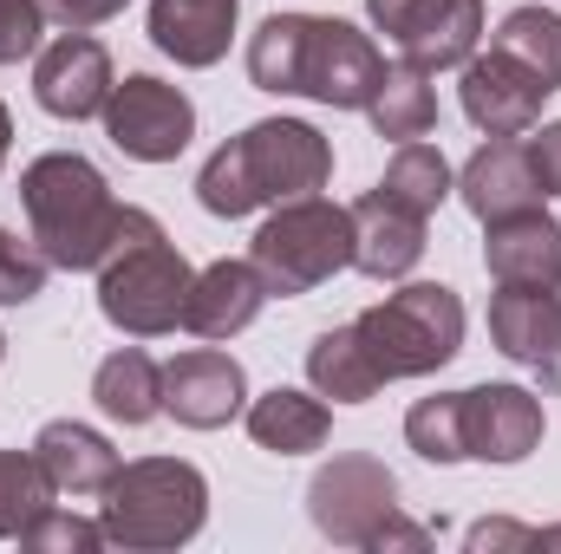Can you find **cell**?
I'll list each match as a JSON object with an SVG mask.
<instances>
[{
	"label": "cell",
	"instance_id": "cell-1",
	"mask_svg": "<svg viewBox=\"0 0 561 554\" xmlns=\"http://www.w3.org/2000/svg\"><path fill=\"white\" fill-rule=\"evenodd\" d=\"M20 209H26V229H33V249L66 268V275H99L118 249L163 235V222L138 209V203H118L105 170L79 150H46L20 170Z\"/></svg>",
	"mask_w": 561,
	"mask_h": 554
},
{
	"label": "cell",
	"instance_id": "cell-2",
	"mask_svg": "<svg viewBox=\"0 0 561 554\" xmlns=\"http://www.w3.org/2000/svg\"><path fill=\"white\" fill-rule=\"evenodd\" d=\"M333 176V143L320 138L307 118H262L242 138H229L196 176V203L209 216H249L262 203H294L327 189Z\"/></svg>",
	"mask_w": 561,
	"mask_h": 554
},
{
	"label": "cell",
	"instance_id": "cell-3",
	"mask_svg": "<svg viewBox=\"0 0 561 554\" xmlns=\"http://www.w3.org/2000/svg\"><path fill=\"white\" fill-rule=\"evenodd\" d=\"M99 522H105V542H118V549L138 554L183 549L209 522V483L183 457H138L112 476Z\"/></svg>",
	"mask_w": 561,
	"mask_h": 554
},
{
	"label": "cell",
	"instance_id": "cell-4",
	"mask_svg": "<svg viewBox=\"0 0 561 554\" xmlns=\"http://www.w3.org/2000/svg\"><path fill=\"white\" fill-rule=\"evenodd\" d=\"M366 359L379 366V379H431L463 353V300L444 280H412L399 293H386L379 307H366L353 320Z\"/></svg>",
	"mask_w": 561,
	"mask_h": 554
},
{
	"label": "cell",
	"instance_id": "cell-5",
	"mask_svg": "<svg viewBox=\"0 0 561 554\" xmlns=\"http://www.w3.org/2000/svg\"><path fill=\"white\" fill-rule=\"evenodd\" d=\"M249 262H255V275L268 287V300L313 293L320 280H333L340 268H353V209L327 203L320 189L280 203L275 216L255 229Z\"/></svg>",
	"mask_w": 561,
	"mask_h": 554
},
{
	"label": "cell",
	"instance_id": "cell-6",
	"mask_svg": "<svg viewBox=\"0 0 561 554\" xmlns=\"http://www.w3.org/2000/svg\"><path fill=\"white\" fill-rule=\"evenodd\" d=\"M190 262L170 249V235H150L118 249L99 268V313L131 333V339H157L170 326H183V300H190Z\"/></svg>",
	"mask_w": 561,
	"mask_h": 554
},
{
	"label": "cell",
	"instance_id": "cell-7",
	"mask_svg": "<svg viewBox=\"0 0 561 554\" xmlns=\"http://www.w3.org/2000/svg\"><path fill=\"white\" fill-rule=\"evenodd\" d=\"M307 516H313V529H320L327 542H340V549H373L379 529L399 516V476H392L379 457L346 450V457H333V463L313 470V483H307Z\"/></svg>",
	"mask_w": 561,
	"mask_h": 554
},
{
	"label": "cell",
	"instance_id": "cell-8",
	"mask_svg": "<svg viewBox=\"0 0 561 554\" xmlns=\"http://www.w3.org/2000/svg\"><path fill=\"white\" fill-rule=\"evenodd\" d=\"M379 79H386V59H379V46L353 20L307 13L294 99H313V105H333V112H366L373 92H379Z\"/></svg>",
	"mask_w": 561,
	"mask_h": 554
},
{
	"label": "cell",
	"instance_id": "cell-9",
	"mask_svg": "<svg viewBox=\"0 0 561 554\" xmlns=\"http://www.w3.org/2000/svg\"><path fill=\"white\" fill-rule=\"evenodd\" d=\"M105 138L118 143L131 163H176L190 150V138H196V105L176 85H163L150 72H131L105 99Z\"/></svg>",
	"mask_w": 561,
	"mask_h": 554
},
{
	"label": "cell",
	"instance_id": "cell-10",
	"mask_svg": "<svg viewBox=\"0 0 561 554\" xmlns=\"http://www.w3.org/2000/svg\"><path fill=\"white\" fill-rule=\"evenodd\" d=\"M373 26L399 39L419 72L463 66L483 39V0H366Z\"/></svg>",
	"mask_w": 561,
	"mask_h": 554
},
{
	"label": "cell",
	"instance_id": "cell-11",
	"mask_svg": "<svg viewBox=\"0 0 561 554\" xmlns=\"http://www.w3.org/2000/svg\"><path fill=\"white\" fill-rule=\"evenodd\" d=\"M112 53L92 39V33H59L53 46H39V66H33V99L39 112L79 125V118H105V99H112Z\"/></svg>",
	"mask_w": 561,
	"mask_h": 554
},
{
	"label": "cell",
	"instance_id": "cell-12",
	"mask_svg": "<svg viewBox=\"0 0 561 554\" xmlns=\"http://www.w3.org/2000/svg\"><path fill=\"white\" fill-rule=\"evenodd\" d=\"M457 99H463V118L483 131V138H523L536 118H542V99H549V85L536 79V72H523L510 53H470L463 59V85H457Z\"/></svg>",
	"mask_w": 561,
	"mask_h": 554
},
{
	"label": "cell",
	"instance_id": "cell-13",
	"mask_svg": "<svg viewBox=\"0 0 561 554\" xmlns=\"http://www.w3.org/2000/svg\"><path fill=\"white\" fill-rule=\"evenodd\" d=\"M242 405H249V379L229 353L196 346L163 366V412L183 430H222L229 417H242Z\"/></svg>",
	"mask_w": 561,
	"mask_h": 554
},
{
	"label": "cell",
	"instance_id": "cell-14",
	"mask_svg": "<svg viewBox=\"0 0 561 554\" xmlns=\"http://www.w3.org/2000/svg\"><path fill=\"white\" fill-rule=\"evenodd\" d=\"M549 417L542 399L523 385H470L463 392V450L477 463H523L542 443Z\"/></svg>",
	"mask_w": 561,
	"mask_h": 554
},
{
	"label": "cell",
	"instance_id": "cell-15",
	"mask_svg": "<svg viewBox=\"0 0 561 554\" xmlns=\"http://www.w3.org/2000/svg\"><path fill=\"white\" fill-rule=\"evenodd\" d=\"M490 339L503 359L549 372V385H561V293L556 287H503L490 293Z\"/></svg>",
	"mask_w": 561,
	"mask_h": 554
},
{
	"label": "cell",
	"instance_id": "cell-16",
	"mask_svg": "<svg viewBox=\"0 0 561 554\" xmlns=\"http://www.w3.org/2000/svg\"><path fill=\"white\" fill-rule=\"evenodd\" d=\"M424 222L419 209H405L399 196L373 189L353 203V268L366 280H405L424 262Z\"/></svg>",
	"mask_w": 561,
	"mask_h": 554
},
{
	"label": "cell",
	"instance_id": "cell-17",
	"mask_svg": "<svg viewBox=\"0 0 561 554\" xmlns=\"http://www.w3.org/2000/svg\"><path fill=\"white\" fill-rule=\"evenodd\" d=\"M457 196H463V209L490 229V222H503V216H523V209H542V176H536V163H529V150L516 138H490L470 163H463V176H457Z\"/></svg>",
	"mask_w": 561,
	"mask_h": 554
},
{
	"label": "cell",
	"instance_id": "cell-18",
	"mask_svg": "<svg viewBox=\"0 0 561 554\" xmlns=\"http://www.w3.org/2000/svg\"><path fill=\"white\" fill-rule=\"evenodd\" d=\"M483 268L496 287H561V222L549 209H523L490 222Z\"/></svg>",
	"mask_w": 561,
	"mask_h": 554
},
{
	"label": "cell",
	"instance_id": "cell-19",
	"mask_svg": "<svg viewBox=\"0 0 561 554\" xmlns=\"http://www.w3.org/2000/svg\"><path fill=\"white\" fill-rule=\"evenodd\" d=\"M268 307V287L255 275V262H209L203 275L190 280L183 300V326L203 339H236L255 326V313Z\"/></svg>",
	"mask_w": 561,
	"mask_h": 554
},
{
	"label": "cell",
	"instance_id": "cell-20",
	"mask_svg": "<svg viewBox=\"0 0 561 554\" xmlns=\"http://www.w3.org/2000/svg\"><path fill=\"white\" fill-rule=\"evenodd\" d=\"M242 0H150V46L190 72L216 66L229 53Z\"/></svg>",
	"mask_w": 561,
	"mask_h": 554
},
{
	"label": "cell",
	"instance_id": "cell-21",
	"mask_svg": "<svg viewBox=\"0 0 561 554\" xmlns=\"http://www.w3.org/2000/svg\"><path fill=\"white\" fill-rule=\"evenodd\" d=\"M33 457H39V470L53 476L59 496H105L112 476L125 470L118 450H112L92 424H72V417H53V424L33 437Z\"/></svg>",
	"mask_w": 561,
	"mask_h": 554
},
{
	"label": "cell",
	"instance_id": "cell-22",
	"mask_svg": "<svg viewBox=\"0 0 561 554\" xmlns=\"http://www.w3.org/2000/svg\"><path fill=\"white\" fill-rule=\"evenodd\" d=\"M92 405L112 417V424H125V430H138V424H150V417H163V366H157L144 346H118V353H105L99 372H92Z\"/></svg>",
	"mask_w": 561,
	"mask_h": 554
},
{
	"label": "cell",
	"instance_id": "cell-23",
	"mask_svg": "<svg viewBox=\"0 0 561 554\" xmlns=\"http://www.w3.org/2000/svg\"><path fill=\"white\" fill-rule=\"evenodd\" d=\"M327 430H333V412H327L313 392H294V385H275V392H262V399L249 405V437H255L262 450H275V457H307V450H320Z\"/></svg>",
	"mask_w": 561,
	"mask_h": 554
},
{
	"label": "cell",
	"instance_id": "cell-24",
	"mask_svg": "<svg viewBox=\"0 0 561 554\" xmlns=\"http://www.w3.org/2000/svg\"><path fill=\"white\" fill-rule=\"evenodd\" d=\"M307 379H313V392L320 399H333V405H366L386 379H379V366L366 359V346H359V333H353V320L346 326H327L313 346H307Z\"/></svg>",
	"mask_w": 561,
	"mask_h": 554
},
{
	"label": "cell",
	"instance_id": "cell-25",
	"mask_svg": "<svg viewBox=\"0 0 561 554\" xmlns=\"http://www.w3.org/2000/svg\"><path fill=\"white\" fill-rule=\"evenodd\" d=\"M366 118H373V131H379V138H392V143L424 138V131L437 125V92H431V72H419L412 59L386 66V79H379V92H373Z\"/></svg>",
	"mask_w": 561,
	"mask_h": 554
},
{
	"label": "cell",
	"instance_id": "cell-26",
	"mask_svg": "<svg viewBox=\"0 0 561 554\" xmlns=\"http://www.w3.org/2000/svg\"><path fill=\"white\" fill-rule=\"evenodd\" d=\"M496 53H510L523 72H536L549 92H561V13L542 7H516L496 26Z\"/></svg>",
	"mask_w": 561,
	"mask_h": 554
},
{
	"label": "cell",
	"instance_id": "cell-27",
	"mask_svg": "<svg viewBox=\"0 0 561 554\" xmlns=\"http://www.w3.org/2000/svg\"><path fill=\"white\" fill-rule=\"evenodd\" d=\"M53 476L39 470L33 450H0V542H20L46 509H53Z\"/></svg>",
	"mask_w": 561,
	"mask_h": 554
},
{
	"label": "cell",
	"instance_id": "cell-28",
	"mask_svg": "<svg viewBox=\"0 0 561 554\" xmlns=\"http://www.w3.org/2000/svg\"><path fill=\"white\" fill-rule=\"evenodd\" d=\"M300 39H307V13H268V20L255 26V39H249V79H255V92L294 99Z\"/></svg>",
	"mask_w": 561,
	"mask_h": 554
},
{
	"label": "cell",
	"instance_id": "cell-29",
	"mask_svg": "<svg viewBox=\"0 0 561 554\" xmlns=\"http://www.w3.org/2000/svg\"><path fill=\"white\" fill-rule=\"evenodd\" d=\"M386 196H399L405 209H419V216H437V203L457 189L450 183V163H444V150L437 143H424V138H412V143H399L392 150V163H386V183H379Z\"/></svg>",
	"mask_w": 561,
	"mask_h": 554
},
{
	"label": "cell",
	"instance_id": "cell-30",
	"mask_svg": "<svg viewBox=\"0 0 561 554\" xmlns=\"http://www.w3.org/2000/svg\"><path fill=\"white\" fill-rule=\"evenodd\" d=\"M405 443L419 450L424 463H463V392H437V399H419L405 412Z\"/></svg>",
	"mask_w": 561,
	"mask_h": 554
},
{
	"label": "cell",
	"instance_id": "cell-31",
	"mask_svg": "<svg viewBox=\"0 0 561 554\" xmlns=\"http://www.w3.org/2000/svg\"><path fill=\"white\" fill-rule=\"evenodd\" d=\"M46 268H53V262H46L33 242H20V235L0 229V307L39 300V293H46Z\"/></svg>",
	"mask_w": 561,
	"mask_h": 554
},
{
	"label": "cell",
	"instance_id": "cell-32",
	"mask_svg": "<svg viewBox=\"0 0 561 554\" xmlns=\"http://www.w3.org/2000/svg\"><path fill=\"white\" fill-rule=\"evenodd\" d=\"M20 549L26 554H92V549H105V522H85V516H59V509H46V516L20 535Z\"/></svg>",
	"mask_w": 561,
	"mask_h": 554
},
{
	"label": "cell",
	"instance_id": "cell-33",
	"mask_svg": "<svg viewBox=\"0 0 561 554\" xmlns=\"http://www.w3.org/2000/svg\"><path fill=\"white\" fill-rule=\"evenodd\" d=\"M39 33H46V0H0V66L33 59Z\"/></svg>",
	"mask_w": 561,
	"mask_h": 554
},
{
	"label": "cell",
	"instance_id": "cell-34",
	"mask_svg": "<svg viewBox=\"0 0 561 554\" xmlns=\"http://www.w3.org/2000/svg\"><path fill=\"white\" fill-rule=\"evenodd\" d=\"M131 0H46V13L59 20V26H72V33H85V26H105L112 13H125Z\"/></svg>",
	"mask_w": 561,
	"mask_h": 554
},
{
	"label": "cell",
	"instance_id": "cell-35",
	"mask_svg": "<svg viewBox=\"0 0 561 554\" xmlns=\"http://www.w3.org/2000/svg\"><path fill=\"white\" fill-rule=\"evenodd\" d=\"M523 150H529V163H536L542 189H549V196H561V118H556V125H542V131L523 143Z\"/></svg>",
	"mask_w": 561,
	"mask_h": 554
},
{
	"label": "cell",
	"instance_id": "cell-36",
	"mask_svg": "<svg viewBox=\"0 0 561 554\" xmlns=\"http://www.w3.org/2000/svg\"><path fill=\"white\" fill-rule=\"evenodd\" d=\"M463 549H470V554H490V549H536V529H523V522H477V529L463 535Z\"/></svg>",
	"mask_w": 561,
	"mask_h": 554
},
{
	"label": "cell",
	"instance_id": "cell-37",
	"mask_svg": "<svg viewBox=\"0 0 561 554\" xmlns=\"http://www.w3.org/2000/svg\"><path fill=\"white\" fill-rule=\"evenodd\" d=\"M373 549H405V554H424V549H431V529H419V522H399V516H392V522L379 529V542H373Z\"/></svg>",
	"mask_w": 561,
	"mask_h": 554
},
{
	"label": "cell",
	"instance_id": "cell-38",
	"mask_svg": "<svg viewBox=\"0 0 561 554\" xmlns=\"http://www.w3.org/2000/svg\"><path fill=\"white\" fill-rule=\"evenodd\" d=\"M7 150H13V118H7V105H0V170H7Z\"/></svg>",
	"mask_w": 561,
	"mask_h": 554
},
{
	"label": "cell",
	"instance_id": "cell-39",
	"mask_svg": "<svg viewBox=\"0 0 561 554\" xmlns=\"http://www.w3.org/2000/svg\"><path fill=\"white\" fill-rule=\"evenodd\" d=\"M0 359H7V333H0Z\"/></svg>",
	"mask_w": 561,
	"mask_h": 554
}]
</instances>
